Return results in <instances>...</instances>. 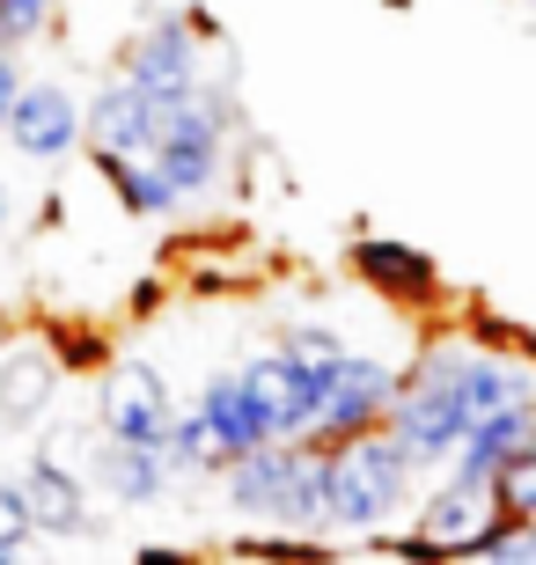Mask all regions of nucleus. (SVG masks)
Segmentation results:
<instances>
[{"instance_id":"f257e3e1","label":"nucleus","mask_w":536,"mask_h":565,"mask_svg":"<svg viewBox=\"0 0 536 565\" xmlns=\"http://www.w3.org/2000/svg\"><path fill=\"white\" fill-rule=\"evenodd\" d=\"M324 462V507H330V529H353V536H382L404 492H412V462L390 434H360V440H338V448H316Z\"/></svg>"},{"instance_id":"f03ea898","label":"nucleus","mask_w":536,"mask_h":565,"mask_svg":"<svg viewBox=\"0 0 536 565\" xmlns=\"http://www.w3.org/2000/svg\"><path fill=\"white\" fill-rule=\"evenodd\" d=\"M500 522H507V507L485 478H441L419 500L412 536L433 551V565H477V551L500 536Z\"/></svg>"},{"instance_id":"7ed1b4c3","label":"nucleus","mask_w":536,"mask_h":565,"mask_svg":"<svg viewBox=\"0 0 536 565\" xmlns=\"http://www.w3.org/2000/svg\"><path fill=\"white\" fill-rule=\"evenodd\" d=\"M390 397H397V367L368 353H346L316 382V412H309V448H338V440H360V434H382L390 419Z\"/></svg>"},{"instance_id":"20e7f679","label":"nucleus","mask_w":536,"mask_h":565,"mask_svg":"<svg viewBox=\"0 0 536 565\" xmlns=\"http://www.w3.org/2000/svg\"><path fill=\"white\" fill-rule=\"evenodd\" d=\"M228 375H235V390H243L265 448H309L316 382L302 375V367H287V353H250V360H235Z\"/></svg>"},{"instance_id":"39448f33","label":"nucleus","mask_w":536,"mask_h":565,"mask_svg":"<svg viewBox=\"0 0 536 565\" xmlns=\"http://www.w3.org/2000/svg\"><path fill=\"white\" fill-rule=\"evenodd\" d=\"M199 30L207 15H162L133 30L118 52V82L140 88L147 104H169V96H191V66H199Z\"/></svg>"},{"instance_id":"423d86ee","label":"nucleus","mask_w":536,"mask_h":565,"mask_svg":"<svg viewBox=\"0 0 536 565\" xmlns=\"http://www.w3.org/2000/svg\"><path fill=\"white\" fill-rule=\"evenodd\" d=\"M96 419H104V440H125V448H162L177 404H169L162 367H147L140 353H125L104 367V397H96Z\"/></svg>"},{"instance_id":"0eeeda50","label":"nucleus","mask_w":536,"mask_h":565,"mask_svg":"<svg viewBox=\"0 0 536 565\" xmlns=\"http://www.w3.org/2000/svg\"><path fill=\"white\" fill-rule=\"evenodd\" d=\"M346 265L368 279L382 301H397V309H433V301H441V265H433L427 250H412V243H397V235H353Z\"/></svg>"},{"instance_id":"6e6552de","label":"nucleus","mask_w":536,"mask_h":565,"mask_svg":"<svg viewBox=\"0 0 536 565\" xmlns=\"http://www.w3.org/2000/svg\"><path fill=\"white\" fill-rule=\"evenodd\" d=\"M0 140H15L30 162H60V154H74V140H82V104H74L60 82H22Z\"/></svg>"},{"instance_id":"1a4fd4ad","label":"nucleus","mask_w":536,"mask_h":565,"mask_svg":"<svg viewBox=\"0 0 536 565\" xmlns=\"http://www.w3.org/2000/svg\"><path fill=\"white\" fill-rule=\"evenodd\" d=\"M82 140L88 154H111V162H155V126H147V96L140 88H125L111 74L96 88V104L82 110Z\"/></svg>"},{"instance_id":"9d476101","label":"nucleus","mask_w":536,"mask_h":565,"mask_svg":"<svg viewBox=\"0 0 536 565\" xmlns=\"http://www.w3.org/2000/svg\"><path fill=\"white\" fill-rule=\"evenodd\" d=\"M8 492H15L30 536H82V529H88L82 478H74V470H60V462L30 456V462H22V478H8Z\"/></svg>"},{"instance_id":"9b49d317","label":"nucleus","mask_w":536,"mask_h":565,"mask_svg":"<svg viewBox=\"0 0 536 565\" xmlns=\"http://www.w3.org/2000/svg\"><path fill=\"white\" fill-rule=\"evenodd\" d=\"M529 448H536V397L493 412L485 426H471V434H463V448L449 456V478H485V484H493L500 470H515Z\"/></svg>"},{"instance_id":"f8f14e48","label":"nucleus","mask_w":536,"mask_h":565,"mask_svg":"<svg viewBox=\"0 0 536 565\" xmlns=\"http://www.w3.org/2000/svg\"><path fill=\"white\" fill-rule=\"evenodd\" d=\"M52 397H60V367H52V353H44L38 338L8 345V353H0V419L8 426H38L44 412H52Z\"/></svg>"},{"instance_id":"ddd939ff","label":"nucleus","mask_w":536,"mask_h":565,"mask_svg":"<svg viewBox=\"0 0 536 565\" xmlns=\"http://www.w3.org/2000/svg\"><path fill=\"white\" fill-rule=\"evenodd\" d=\"M302 456L309 448H258V456L228 462V500H235V514H258V522H280V507H287V484L294 470H302Z\"/></svg>"},{"instance_id":"4468645a","label":"nucleus","mask_w":536,"mask_h":565,"mask_svg":"<svg viewBox=\"0 0 536 565\" xmlns=\"http://www.w3.org/2000/svg\"><path fill=\"white\" fill-rule=\"evenodd\" d=\"M191 419L213 434V448H221L228 462H243V456H258V448H265V434H258V419H250V404H243V390H235V375H213L207 390H199V404H191Z\"/></svg>"},{"instance_id":"2eb2a0df","label":"nucleus","mask_w":536,"mask_h":565,"mask_svg":"<svg viewBox=\"0 0 536 565\" xmlns=\"http://www.w3.org/2000/svg\"><path fill=\"white\" fill-rule=\"evenodd\" d=\"M96 478H104V492L125 500V507H147V500L169 492L162 456H155V448H125V440H104V448H96Z\"/></svg>"},{"instance_id":"dca6fc26","label":"nucleus","mask_w":536,"mask_h":565,"mask_svg":"<svg viewBox=\"0 0 536 565\" xmlns=\"http://www.w3.org/2000/svg\"><path fill=\"white\" fill-rule=\"evenodd\" d=\"M38 345L52 353L60 375H104V367H111V338L96 331V323H74V316H44Z\"/></svg>"},{"instance_id":"f3484780","label":"nucleus","mask_w":536,"mask_h":565,"mask_svg":"<svg viewBox=\"0 0 536 565\" xmlns=\"http://www.w3.org/2000/svg\"><path fill=\"white\" fill-rule=\"evenodd\" d=\"M96 169H104V184L118 191L125 213H140V221H169V213H177V199H169V184L155 177V162H111V154H96Z\"/></svg>"},{"instance_id":"a211bd4d","label":"nucleus","mask_w":536,"mask_h":565,"mask_svg":"<svg viewBox=\"0 0 536 565\" xmlns=\"http://www.w3.org/2000/svg\"><path fill=\"white\" fill-rule=\"evenodd\" d=\"M280 353H287V367H302L309 382H324L338 360H346V338L324 331V323H294L287 338H280Z\"/></svg>"},{"instance_id":"6ab92c4d","label":"nucleus","mask_w":536,"mask_h":565,"mask_svg":"<svg viewBox=\"0 0 536 565\" xmlns=\"http://www.w3.org/2000/svg\"><path fill=\"white\" fill-rule=\"evenodd\" d=\"M243 558H265V565H324L330 544L324 536H287V529H258V536H235Z\"/></svg>"},{"instance_id":"aec40b11","label":"nucleus","mask_w":536,"mask_h":565,"mask_svg":"<svg viewBox=\"0 0 536 565\" xmlns=\"http://www.w3.org/2000/svg\"><path fill=\"white\" fill-rule=\"evenodd\" d=\"M60 15V0H0V60H15L22 44H38Z\"/></svg>"},{"instance_id":"412c9836","label":"nucleus","mask_w":536,"mask_h":565,"mask_svg":"<svg viewBox=\"0 0 536 565\" xmlns=\"http://www.w3.org/2000/svg\"><path fill=\"white\" fill-rule=\"evenodd\" d=\"M493 492H500V507H507V522H536V448L515 462V470H500Z\"/></svg>"},{"instance_id":"4be33fe9","label":"nucleus","mask_w":536,"mask_h":565,"mask_svg":"<svg viewBox=\"0 0 536 565\" xmlns=\"http://www.w3.org/2000/svg\"><path fill=\"white\" fill-rule=\"evenodd\" d=\"M477 565H536V522H500V536L477 551Z\"/></svg>"},{"instance_id":"5701e85b","label":"nucleus","mask_w":536,"mask_h":565,"mask_svg":"<svg viewBox=\"0 0 536 565\" xmlns=\"http://www.w3.org/2000/svg\"><path fill=\"white\" fill-rule=\"evenodd\" d=\"M15 544H30V522H22L15 492H8V484H0V551H15Z\"/></svg>"},{"instance_id":"b1692460","label":"nucleus","mask_w":536,"mask_h":565,"mask_svg":"<svg viewBox=\"0 0 536 565\" xmlns=\"http://www.w3.org/2000/svg\"><path fill=\"white\" fill-rule=\"evenodd\" d=\"M15 96H22V66L0 60V132H8V110H15Z\"/></svg>"},{"instance_id":"393cba45","label":"nucleus","mask_w":536,"mask_h":565,"mask_svg":"<svg viewBox=\"0 0 536 565\" xmlns=\"http://www.w3.org/2000/svg\"><path fill=\"white\" fill-rule=\"evenodd\" d=\"M133 565H199V551H177V544H140Z\"/></svg>"},{"instance_id":"a878e982","label":"nucleus","mask_w":536,"mask_h":565,"mask_svg":"<svg viewBox=\"0 0 536 565\" xmlns=\"http://www.w3.org/2000/svg\"><path fill=\"white\" fill-rule=\"evenodd\" d=\"M147 309H162V279H140L133 287V316H147Z\"/></svg>"},{"instance_id":"bb28decb","label":"nucleus","mask_w":536,"mask_h":565,"mask_svg":"<svg viewBox=\"0 0 536 565\" xmlns=\"http://www.w3.org/2000/svg\"><path fill=\"white\" fill-rule=\"evenodd\" d=\"M0 565H44V558H38L30 544H15V551H0Z\"/></svg>"},{"instance_id":"cd10ccee","label":"nucleus","mask_w":536,"mask_h":565,"mask_svg":"<svg viewBox=\"0 0 536 565\" xmlns=\"http://www.w3.org/2000/svg\"><path fill=\"white\" fill-rule=\"evenodd\" d=\"M0 228H8V184H0Z\"/></svg>"}]
</instances>
